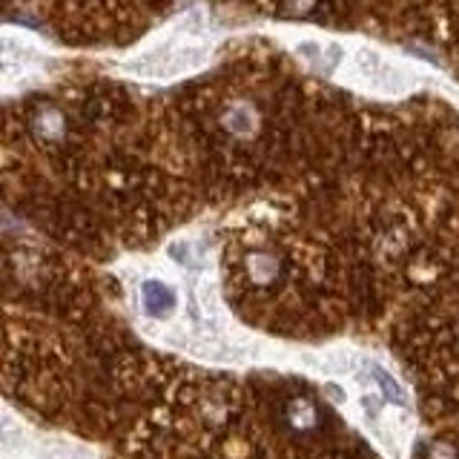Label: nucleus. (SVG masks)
I'll use <instances>...</instances> for the list:
<instances>
[{"label":"nucleus","mask_w":459,"mask_h":459,"mask_svg":"<svg viewBox=\"0 0 459 459\" xmlns=\"http://www.w3.org/2000/svg\"><path fill=\"white\" fill-rule=\"evenodd\" d=\"M287 423L299 433H313L318 428V407L308 397H296L287 405Z\"/></svg>","instance_id":"2"},{"label":"nucleus","mask_w":459,"mask_h":459,"mask_svg":"<svg viewBox=\"0 0 459 459\" xmlns=\"http://www.w3.org/2000/svg\"><path fill=\"white\" fill-rule=\"evenodd\" d=\"M376 379L382 382V388L388 391V397H393V399H402V393H399V385H397V382H393V379H388V376L382 374V371H376Z\"/></svg>","instance_id":"3"},{"label":"nucleus","mask_w":459,"mask_h":459,"mask_svg":"<svg viewBox=\"0 0 459 459\" xmlns=\"http://www.w3.org/2000/svg\"><path fill=\"white\" fill-rule=\"evenodd\" d=\"M141 304L149 316H170L175 310V293L173 287H167L164 282H144V290H141Z\"/></svg>","instance_id":"1"}]
</instances>
